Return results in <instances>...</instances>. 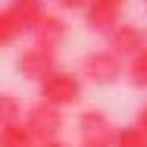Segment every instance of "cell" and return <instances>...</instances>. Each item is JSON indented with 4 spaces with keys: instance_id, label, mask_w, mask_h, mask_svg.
I'll list each match as a JSON object with an SVG mask.
<instances>
[{
    "instance_id": "obj_2",
    "label": "cell",
    "mask_w": 147,
    "mask_h": 147,
    "mask_svg": "<svg viewBox=\"0 0 147 147\" xmlns=\"http://www.w3.org/2000/svg\"><path fill=\"white\" fill-rule=\"evenodd\" d=\"M125 72H128V66H125V59L116 57L113 50H91L85 53L82 59V78H88L91 85H100V88H110V85H116L125 78Z\"/></svg>"
},
{
    "instance_id": "obj_13",
    "label": "cell",
    "mask_w": 147,
    "mask_h": 147,
    "mask_svg": "<svg viewBox=\"0 0 147 147\" xmlns=\"http://www.w3.org/2000/svg\"><path fill=\"white\" fill-rule=\"evenodd\" d=\"M116 147H147V131L138 125V122L122 125L119 135H116Z\"/></svg>"
},
{
    "instance_id": "obj_7",
    "label": "cell",
    "mask_w": 147,
    "mask_h": 147,
    "mask_svg": "<svg viewBox=\"0 0 147 147\" xmlns=\"http://www.w3.org/2000/svg\"><path fill=\"white\" fill-rule=\"evenodd\" d=\"M16 69H19V75L22 78H28V82H44L47 75H53L59 66H57V53H50V50H44V47H22L19 50V57H16Z\"/></svg>"
},
{
    "instance_id": "obj_9",
    "label": "cell",
    "mask_w": 147,
    "mask_h": 147,
    "mask_svg": "<svg viewBox=\"0 0 147 147\" xmlns=\"http://www.w3.org/2000/svg\"><path fill=\"white\" fill-rule=\"evenodd\" d=\"M6 9L13 13V19L22 25L25 34H31V31L44 22V16H47L44 0H9V3H6Z\"/></svg>"
},
{
    "instance_id": "obj_4",
    "label": "cell",
    "mask_w": 147,
    "mask_h": 147,
    "mask_svg": "<svg viewBox=\"0 0 147 147\" xmlns=\"http://www.w3.org/2000/svg\"><path fill=\"white\" fill-rule=\"evenodd\" d=\"M128 0H88L82 19H85V28L94 34H110V31L122 25V9H125Z\"/></svg>"
},
{
    "instance_id": "obj_10",
    "label": "cell",
    "mask_w": 147,
    "mask_h": 147,
    "mask_svg": "<svg viewBox=\"0 0 147 147\" xmlns=\"http://www.w3.org/2000/svg\"><path fill=\"white\" fill-rule=\"evenodd\" d=\"M0 147H38V141L25 122H13V125H0Z\"/></svg>"
},
{
    "instance_id": "obj_12",
    "label": "cell",
    "mask_w": 147,
    "mask_h": 147,
    "mask_svg": "<svg viewBox=\"0 0 147 147\" xmlns=\"http://www.w3.org/2000/svg\"><path fill=\"white\" fill-rule=\"evenodd\" d=\"M22 34H25V31H22V25L13 19V13H9V9H0V47L16 44Z\"/></svg>"
},
{
    "instance_id": "obj_18",
    "label": "cell",
    "mask_w": 147,
    "mask_h": 147,
    "mask_svg": "<svg viewBox=\"0 0 147 147\" xmlns=\"http://www.w3.org/2000/svg\"><path fill=\"white\" fill-rule=\"evenodd\" d=\"M144 9H147V0H144Z\"/></svg>"
},
{
    "instance_id": "obj_14",
    "label": "cell",
    "mask_w": 147,
    "mask_h": 147,
    "mask_svg": "<svg viewBox=\"0 0 147 147\" xmlns=\"http://www.w3.org/2000/svg\"><path fill=\"white\" fill-rule=\"evenodd\" d=\"M128 85L131 88H141V91H147V50H141L138 57L128 63Z\"/></svg>"
},
{
    "instance_id": "obj_15",
    "label": "cell",
    "mask_w": 147,
    "mask_h": 147,
    "mask_svg": "<svg viewBox=\"0 0 147 147\" xmlns=\"http://www.w3.org/2000/svg\"><path fill=\"white\" fill-rule=\"evenodd\" d=\"M59 9H82L85 13V6H88V0H57Z\"/></svg>"
},
{
    "instance_id": "obj_5",
    "label": "cell",
    "mask_w": 147,
    "mask_h": 147,
    "mask_svg": "<svg viewBox=\"0 0 147 147\" xmlns=\"http://www.w3.org/2000/svg\"><path fill=\"white\" fill-rule=\"evenodd\" d=\"M25 125H28V131L34 135V141L44 144V141H57L59 138V131L66 125V116H63V110L50 107V103H34L28 113H25Z\"/></svg>"
},
{
    "instance_id": "obj_1",
    "label": "cell",
    "mask_w": 147,
    "mask_h": 147,
    "mask_svg": "<svg viewBox=\"0 0 147 147\" xmlns=\"http://www.w3.org/2000/svg\"><path fill=\"white\" fill-rule=\"evenodd\" d=\"M82 94H85V78H78V72H72V69H57L53 75H47L38 85L41 103H50L57 110L75 107L82 100Z\"/></svg>"
},
{
    "instance_id": "obj_11",
    "label": "cell",
    "mask_w": 147,
    "mask_h": 147,
    "mask_svg": "<svg viewBox=\"0 0 147 147\" xmlns=\"http://www.w3.org/2000/svg\"><path fill=\"white\" fill-rule=\"evenodd\" d=\"M13 122H25L22 119V100L16 94L0 91V125H13Z\"/></svg>"
},
{
    "instance_id": "obj_3",
    "label": "cell",
    "mask_w": 147,
    "mask_h": 147,
    "mask_svg": "<svg viewBox=\"0 0 147 147\" xmlns=\"http://www.w3.org/2000/svg\"><path fill=\"white\" fill-rule=\"evenodd\" d=\"M75 131H78L82 147H116L119 125H113V119L107 116L103 110H85L78 116Z\"/></svg>"
},
{
    "instance_id": "obj_6",
    "label": "cell",
    "mask_w": 147,
    "mask_h": 147,
    "mask_svg": "<svg viewBox=\"0 0 147 147\" xmlns=\"http://www.w3.org/2000/svg\"><path fill=\"white\" fill-rule=\"evenodd\" d=\"M107 50H113L116 57L131 59L138 57L141 50H147V28L138 25V22H122L107 34Z\"/></svg>"
},
{
    "instance_id": "obj_17",
    "label": "cell",
    "mask_w": 147,
    "mask_h": 147,
    "mask_svg": "<svg viewBox=\"0 0 147 147\" xmlns=\"http://www.w3.org/2000/svg\"><path fill=\"white\" fill-rule=\"evenodd\" d=\"M38 147H69L63 138H57V141H44V144H38Z\"/></svg>"
},
{
    "instance_id": "obj_16",
    "label": "cell",
    "mask_w": 147,
    "mask_h": 147,
    "mask_svg": "<svg viewBox=\"0 0 147 147\" xmlns=\"http://www.w3.org/2000/svg\"><path fill=\"white\" fill-rule=\"evenodd\" d=\"M135 122H138V125H141V128L147 131V103L141 107V110H138V119H135Z\"/></svg>"
},
{
    "instance_id": "obj_8",
    "label": "cell",
    "mask_w": 147,
    "mask_h": 147,
    "mask_svg": "<svg viewBox=\"0 0 147 147\" xmlns=\"http://www.w3.org/2000/svg\"><path fill=\"white\" fill-rule=\"evenodd\" d=\"M66 34H69L66 19H63V16H53V13H47L44 22L31 31V44H34V47H44V50H50V53H57L59 47L66 44Z\"/></svg>"
}]
</instances>
